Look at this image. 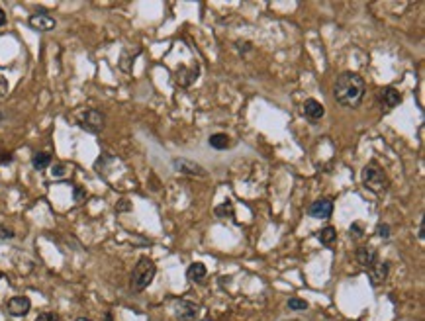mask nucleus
<instances>
[{
	"instance_id": "nucleus-1",
	"label": "nucleus",
	"mask_w": 425,
	"mask_h": 321,
	"mask_svg": "<svg viewBox=\"0 0 425 321\" xmlns=\"http://www.w3.org/2000/svg\"><path fill=\"white\" fill-rule=\"evenodd\" d=\"M365 92H367L365 78L357 73H343V75H339L337 82H335L333 98L345 108H357L365 98Z\"/></svg>"
},
{
	"instance_id": "nucleus-2",
	"label": "nucleus",
	"mask_w": 425,
	"mask_h": 321,
	"mask_svg": "<svg viewBox=\"0 0 425 321\" xmlns=\"http://www.w3.org/2000/svg\"><path fill=\"white\" fill-rule=\"evenodd\" d=\"M155 272H157V266L153 263L149 256H141L137 261V265L131 272V280H130V288L131 292H143L155 278Z\"/></svg>"
},
{
	"instance_id": "nucleus-3",
	"label": "nucleus",
	"mask_w": 425,
	"mask_h": 321,
	"mask_svg": "<svg viewBox=\"0 0 425 321\" xmlns=\"http://www.w3.org/2000/svg\"><path fill=\"white\" fill-rule=\"evenodd\" d=\"M362 184L372 192H382L388 186V178L384 175V170L371 163L362 168Z\"/></svg>"
},
{
	"instance_id": "nucleus-4",
	"label": "nucleus",
	"mask_w": 425,
	"mask_h": 321,
	"mask_svg": "<svg viewBox=\"0 0 425 321\" xmlns=\"http://www.w3.org/2000/svg\"><path fill=\"white\" fill-rule=\"evenodd\" d=\"M104 123H106V116L100 110H87L80 116V120H78V125L85 132L90 133H100L104 130Z\"/></svg>"
},
{
	"instance_id": "nucleus-5",
	"label": "nucleus",
	"mask_w": 425,
	"mask_h": 321,
	"mask_svg": "<svg viewBox=\"0 0 425 321\" xmlns=\"http://www.w3.org/2000/svg\"><path fill=\"white\" fill-rule=\"evenodd\" d=\"M200 315V308H198L194 302H188V299H178L175 306V317L180 321H194Z\"/></svg>"
},
{
	"instance_id": "nucleus-6",
	"label": "nucleus",
	"mask_w": 425,
	"mask_h": 321,
	"mask_svg": "<svg viewBox=\"0 0 425 321\" xmlns=\"http://www.w3.org/2000/svg\"><path fill=\"white\" fill-rule=\"evenodd\" d=\"M28 24H30V28L35 30V32H51V30H55V26H57L55 18H51L45 12H35V14H32L28 18Z\"/></svg>"
},
{
	"instance_id": "nucleus-7",
	"label": "nucleus",
	"mask_w": 425,
	"mask_h": 321,
	"mask_svg": "<svg viewBox=\"0 0 425 321\" xmlns=\"http://www.w3.org/2000/svg\"><path fill=\"white\" fill-rule=\"evenodd\" d=\"M6 310L14 317H24V315H28L30 310H32V302H30L28 296H14V298L8 299Z\"/></svg>"
},
{
	"instance_id": "nucleus-8",
	"label": "nucleus",
	"mask_w": 425,
	"mask_h": 321,
	"mask_svg": "<svg viewBox=\"0 0 425 321\" xmlns=\"http://www.w3.org/2000/svg\"><path fill=\"white\" fill-rule=\"evenodd\" d=\"M173 165H175V168L178 170V173H183V175H190V177H208V173L202 168V166L198 165V163H192V161H188V159H175L173 161Z\"/></svg>"
},
{
	"instance_id": "nucleus-9",
	"label": "nucleus",
	"mask_w": 425,
	"mask_h": 321,
	"mask_svg": "<svg viewBox=\"0 0 425 321\" xmlns=\"http://www.w3.org/2000/svg\"><path fill=\"white\" fill-rule=\"evenodd\" d=\"M333 213V202L329 198H319L310 206V216L316 220H327Z\"/></svg>"
},
{
	"instance_id": "nucleus-10",
	"label": "nucleus",
	"mask_w": 425,
	"mask_h": 321,
	"mask_svg": "<svg viewBox=\"0 0 425 321\" xmlns=\"http://www.w3.org/2000/svg\"><path fill=\"white\" fill-rule=\"evenodd\" d=\"M371 272V282L372 286H380L382 282L388 278V272H390V265L386 261H376L374 265L369 268Z\"/></svg>"
},
{
	"instance_id": "nucleus-11",
	"label": "nucleus",
	"mask_w": 425,
	"mask_h": 321,
	"mask_svg": "<svg viewBox=\"0 0 425 321\" xmlns=\"http://www.w3.org/2000/svg\"><path fill=\"white\" fill-rule=\"evenodd\" d=\"M380 102L382 106H386L388 110H392V108H396L402 102V94L394 89V87H386V89L380 90Z\"/></svg>"
},
{
	"instance_id": "nucleus-12",
	"label": "nucleus",
	"mask_w": 425,
	"mask_h": 321,
	"mask_svg": "<svg viewBox=\"0 0 425 321\" xmlns=\"http://www.w3.org/2000/svg\"><path fill=\"white\" fill-rule=\"evenodd\" d=\"M304 114L310 120H319L326 114V108L321 106V102H317L314 98H308L304 102Z\"/></svg>"
},
{
	"instance_id": "nucleus-13",
	"label": "nucleus",
	"mask_w": 425,
	"mask_h": 321,
	"mask_svg": "<svg viewBox=\"0 0 425 321\" xmlns=\"http://www.w3.org/2000/svg\"><path fill=\"white\" fill-rule=\"evenodd\" d=\"M357 261H359L360 266H365V268H371L378 259H376V251L372 249V247H360L359 251H357Z\"/></svg>"
},
{
	"instance_id": "nucleus-14",
	"label": "nucleus",
	"mask_w": 425,
	"mask_h": 321,
	"mask_svg": "<svg viewBox=\"0 0 425 321\" xmlns=\"http://www.w3.org/2000/svg\"><path fill=\"white\" fill-rule=\"evenodd\" d=\"M206 274L208 270L202 263H192V265L188 266V270H186V278L192 280V282H202L206 278Z\"/></svg>"
},
{
	"instance_id": "nucleus-15",
	"label": "nucleus",
	"mask_w": 425,
	"mask_h": 321,
	"mask_svg": "<svg viewBox=\"0 0 425 321\" xmlns=\"http://www.w3.org/2000/svg\"><path fill=\"white\" fill-rule=\"evenodd\" d=\"M32 165L35 170H44V168H47V166L51 165V155L45 153V151H37L32 157Z\"/></svg>"
},
{
	"instance_id": "nucleus-16",
	"label": "nucleus",
	"mask_w": 425,
	"mask_h": 321,
	"mask_svg": "<svg viewBox=\"0 0 425 321\" xmlns=\"http://www.w3.org/2000/svg\"><path fill=\"white\" fill-rule=\"evenodd\" d=\"M317 239H319L323 245H331L335 239H337V231H335L331 225H327V227H323V229H319V233H317Z\"/></svg>"
},
{
	"instance_id": "nucleus-17",
	"label": "nucleus",
	"mask_w": 425,
	"mask_h": 321,
	"mask_svg": "<svg viewBox=\"0 0 425 321\" xmlns=\"http://www.w3.org/2000/svg\"><path fill=\"white\" fill-rule=\"evenodd\" d=\"M208 141L214 149H228L229 147V137L226 133H214V135H210Z\"/></svg>"
},
{
	"instance_id": "nucleus-18",
	"label": "nucleus",
	"mask_w": 425,
	"mask_h": 321,
	"mask_svg": "<svg viewBox=\"0 0 425 321\" xmlns=\"http://www.w3.org/2000/svg\"><path fill=\"white\" fill-rule=\"evenodd\" d=\"M288 308L292 311H304L308 310V302L302 298H290L288 299Z\"/></svg>"
},
{
	"instance_id": "nucleus-19",
	"label": "nucleus",
	"mask_w": 425,
	"mask_h": 321,
	"mask_svg": "<svg viewBox=\"0 0 425 321\" xmlns=\"http://www.w3.org/2000/svg\"><path fill=\"white\" fill-rule=\"evenodd\" d=\"M231 216V213H233V208H231V204H228V202H226V204H221V206H218V208H216V216H219V218H226V216Z\"/></svg>"
},
{
	"instance_id": "nucleus-20",
	"label": "nucleus",
	"mask_w": 425,
	"mask_h": 321,
	"mask_svg": "<svg viewBox=\"0 0 425 321\" xmlns=\"http://www.w3.org/2000/svg\"><path fill=\"white\" fill-rule=\"evenodd\" d=\"M35 321H59V317H57V313H53V311H44V313H39L35 317Z\"/></svg>"
},
{
	"instance_id": "nucleus-21",
	"label": "nucleus",
	"mask_w": 425,
	"mask_h": 321,
	"mask_svg": "<svg viewBox=\"0 0 425 321\" xmlns=\"http://www.w3.org/2000/svg\"><path fill=\"white\" fill-rule=\"evenodd\" d=\"M65 173H67V166L61 165V163H59V165H55L53 168H51V175H53V177H63Z\"/></svg>"
},
{
	"instance_id": "nucleus-22",
	"label": "nucleus",
	"mask_w": 425,
	"mask_h": 321,
	"mask_svg": "<svg viewBox=\"0 0 425 321\" xmlns=\"http://www.w3.org/2000/svg\"><path fill=\"white\" fill-rule=\"evenodd\" d=\"M378 235H380L382 239H388V237H390V225H386V223H384V225H378Z\"/></svg>"
},
{
	"instance_id": "nucleus-23",
	"label": "nucleus",
	"mask_w": 425,
	"mask_h": 321,
	"mask_svg": "<svg viewBox=\"0 0 425 321\" xmlns=\"http://www.w3.org/2000/svg\"><path fill=\"white\" fill-rule=\"evenodd\" d=\"M12 237H14V231L4 227V225H0V239H12Z\"/></svg>"
},
{
	"instance_id": "nucleus-24",
	"label": "nucleus",
	"mask_w": 425,
	"mask_h": 321,
	"mask_svg": "<svg viewBox=\"0 0 425 321\" xmlns=\"http://www.w3.org/2000/svg\"><path fill=\"white\" fill-rule=\"evenodd\" d=\"M6 92H8V80L4 77H0V98H4Z\"/></svg>"
},
{
	"instance_id": "nucleus-25",
	"label": "nucleus",
	"mask_w": 425,
	"mask_h": 321,
	"mask_svg": "<svg viewBox=\"0 0 425 321\" xmlns=\"http://www.w3.org/2000/svg\"><path fill=\"white\" fill-rule=\"evenodd\" d=\"M351 235H353L355 239H359V237H362V231H360V225H359V223H353V225H351Z\"/></svg>"
},
{
	"instance_id": "nucleus-26",
	"label": "nucleus",
	"mask_w": 425,
	"mask_h": 321,
	"mask_svg": "<svg viewBox=\"0 0 425 321\" xmlns=\"http://www.w3.org/2000/svg\"><path fill=\"white\" fill-rule=\"evenodd\" d=\"M85 196H87V192L83 188H78V186H75V202H83Z\"/></svg>"
},
{
	"instance_id": "nucleus-27",
	"label": "nucleus",
	"mask_w": 425,
	"mask_h": 321,
	"mask_svg": "<svg viewBox=\"0 0 425 321\" xmlns=\"http://www.w3.org/2000/svg\"><path fill=\"white\" fill-rule=\"evenodd\" d=\"M10 161H12V155L8 151H0V163H10Z\"/></svg>"
},
{
	"instance_id": "nucleus-28",
	"label": "nucleus",
	"mask_w": 425,
	"mask_h": 321,
	"mask_svg": "<svg viewBox=\"0 0 425 321\" xmlns=\"http://www.w3.org/2000/svg\"><path fill=\"white\" fill-rule=\"evenodd\" d=\"M4 24H6V12L0 8V28H2Z\"/></svg>"
},
{
	"instance_id": "nucleus-29",
	"label": "nucleus",
	"mask_w": 425,
	"mask_h": 321,
	"mask_svg": "<svg viewBox=\"0 0 425 321\" xmlns=\"http://www.w3.org/2000/svg\"><path fill=\"white\" fill-rule=\"evenodd\" d=\"M104 319H106V321H114V319H112V313H106V315H104Z\"/></svg>"
},
{
	"instance_id": "nucleus-30",
	"label": "nucleus",
	"mask_w": 425,
	"mask_h": 321,
	"mask_svg": "<svg viewBox=\"0 0 425 321\" xmlns=\"http://www.w3.org/2000/svg\"><path fill=\"white\" fill-rule=\"evenodd\" d=\"M75 321H90V319H88V317H76Z\"/></svg>"
},
{
	"instance_id": "nucleus-31",
	"label": "nucleus",
	"mask_w": 425,
	"mask_h": 321,
	"mask_svg": "<svg viewBox=\"0 0 425 321\" xmlns=\"http://www.w3.org/2000/svg\"><path fill=\"white\" fill-rule=\"evenodd\" d=\"M2 120H4V114H2V112H0V122H2Z\"/></svg>"
}]
</instances>
